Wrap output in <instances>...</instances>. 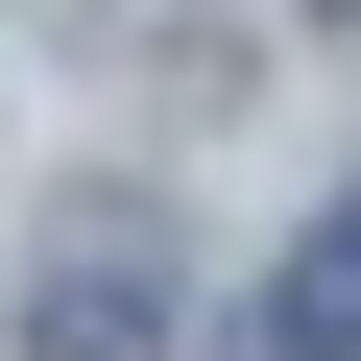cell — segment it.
Here are the masks:
<instances>
[{
  "label": "cell",
  "mask_w": 361,
  "mask_h": 361,
  "mask_svg": "<svg viewBox=\"0 0 361 361\" xmlns=\"http://www.w3.org/2000/svg\"><path fill=\"white\" fill-rule=\"evenodd\" d=\"M265 361H361V217H337V241L265 289Z\"/></svg>",
  "instance_id": "cell-2"
},
{
  "label": "cell",
  "mask_w": 361,
  "mask_h": 361,
  "mask_svg": "<svg viewBox=\"0 0 361 361\" xmlns=\"http://www.w3.org/2000/svg\"><path fill=\"white\" fill-rule=\"evenodd\" d=\"M25 361H169V265H145V241H73V265L25 289Z\"/></svg>",
  "instance_id": "cell-1"
}]
</instances>
